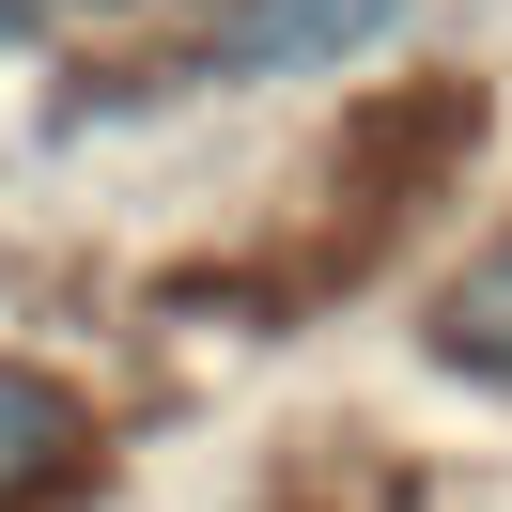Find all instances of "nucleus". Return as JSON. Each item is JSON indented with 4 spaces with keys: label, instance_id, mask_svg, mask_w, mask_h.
I'll return each instance as SVG.
<instances>
[{
    "label": "nucleus",
    "instance_id": "1",
    "mask_svg": "<svg viewBox=\"0 0 512 512\" xmlns=\"http://www.w3.org/2000/svg\"><path fill=\"white\" fill-rule=\"evenodd\" d=\"M388 32H404V0H218L187 63L202 78H311V63H357Z\"/></svg>",
    "mask_w": 512,
    "mask_h": 512
},
{
    "label": "nucleus",
    "instance_id": "2",
    "mask_svg": "<svg viewBox=\"0 0 512 512\" xmlns=\"http://www.w3.org/2000/svg\"><path fill=\"white\" fill-rule=\"evenodd\" d=\"M63 466H78V388H47V373L0 357V497H32V481H63Z\"/></svg>",
    "mask_w": 512,
    "mask_h": 512
},
{
    "label": "nucleus",
    "instance_id": "3",
    "mask_svg": "<svg viewBox=\"0 0 512 512\" xmlns=\"http://www.w3.org/2000/svg\"><path fill=\"white\" fill-rule=\"evenodd\" d=\"M435 357H450V373H497V388H512V233H497V249H481L466 280L435 295Z\"/></svg>",
    "mask_w": 512,
    "mask_h": 512
}]
</instances>
